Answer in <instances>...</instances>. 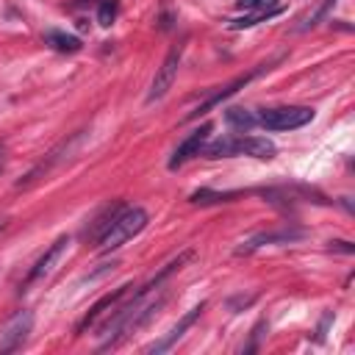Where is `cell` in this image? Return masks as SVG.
Masks as SVG:
<instances>
[{
    "mask_svg": "<svg viewBox=\"0 0 355 355\" xmlns=\"http://www.w3.org/2000/svg\"><path fill=\"white\" fill-rule=\"evenodd\" d=\"M302 236H305L302 227L263 230V233H255V236H250L247 241H241V244L236 247V255H250V252H255V250H261V247H266V244H291V241H297V239H302Z\"/></svg>",
    "mask_w": 355,
    "mask_h": 355,
    "instance_id": "30bf717a",
    "label": "cell"
},
{
    "mask_svg": "<svg viewBox=\"0 0 355 355\" xmlns=\"http://www.w3.org/2000/svg\"><path fill=\"white\" fill-rule=\"evenodd\" d=\"M69 244H72V239H69V236H58V239L44 250V255L31 266V272H28V277H25V283H22V291H25V288H31L33 283L44 280L47 275H53V269L58 266V261L64 258V252L69 250Z\"/></svg>",
    "mask_w": 355,
    "mask_h": 355,
    "instance_id": "ba28073f",
    "label": "cell"
},
{
    "mask_svg": "<svg viewBox=\"0 0 355 355\" xmlns=\"http://www.w3.org/2000/svg\"><path fill=\"white\" fill-rule=\"evenodd\" d=\"M225 119H227V125H233V128H239V130H250L252 125H258V116H255L250 108H241V105L227 108V111H225Z\"/></svg>",
    "mask_w": 355,
    "mask_h": 355,
    "instance_id": "2e32d148",
    "label": "cell"
},
{
    "mask_svg": "<svg viewBox=\"0 0 355 355\" xmlns=\"http://www.w3.org/2000/svg\"><path fill=\"white\" fill-rule=\"evenodd\" d=\"M78 141H80V133H75L72 139H67V141H61L58 147H53V150H50V153H47V155H44V158H42V161H39V164L25 175V180H19V183H17V189H28V186H33L36 180L47 178V175H50L61 161H67V158L75 153Z\"/></svg>",
    "mask_w": 355,
    "mask_h": 355,
    "instance_id": "8992f818",
    "label": "cell"
},
{
    "mask_svg": "<svg viewBox=\"0 0 355 355\" xmlns=\"http://www.w3.org/2000/svg\"><path fill=\"white\" fill-rule=\"evenodd\" d=\"M180 58H183V44H175L169 50V55L164 58V64L155 69V78L150 83V92H147V103H158L166 97V92L172 89L175 78H178V67H180Z\"/></svg>",
    "mask_w": 355,
    "mask_h": 355,
    "instance_id": "52a82bcc",
    "label": "cell"
},
{
    "mask_svg": "<svg viewBox=\"0 0 355 355\" xmlns=\"http://www.w3.org/2000/svg\"><path fill=\"white\" fill-rule=\"evenodd\" d=\"M241 8H252V11H263V8H275V0H239Z\"/></svg>",
    "mask_w": 355,
    "mask_h": 355,
    "instance_id": "ffe728a7",
    "label": "cell"
},
{
    "mask_svg": "<svg viewBox=\"0 0 355 355\" xmlns=\"http://www.w3.org/2000/svg\"><path fill=\"white\" fill-rule=\"evenodd\" d=\"M119 208H122V202H111V205H105V208L97 214V219L89 225V230H86V233H92L94 239H100V236L105 233V227L111 225V219L119 214Z\"/></svg>",
    "mask_w": 355,
    "mask_h": 355,
    "instance_id": "e0dca14e",
    "label": "cell"
},
{
    "mask_svg": "<svg viewBox=\"0 0 355 355\" xmlns=\"http://www.w3.org/2000/svg\"><path fill=\"white\" fill-rule=\"evenodd\" d=\"M330 244H333V250H341V252H352L355 250L349 241H330Z\"/></svg>",
    "mask_w": 355,
    "mask_h": 355,
    "instance_id": "44dd1931",
    "label": "cell"
},
{
    "mask_svg": "<svg viewBox=\"0 0 355 355\" xmlns=\"http://www.w3.org/2000/svg\"><path fill=\"white\" fill-rule=\"evenodd\" d=\"M44 44L53 47L55 53H78V50L83 47L78 36L64 33V31H47V33H44Z\"/></svg>",
    "mask_w": 355,
    "mask_h": 355,
    "instance_id": "5bb4252c",
    "label": "cell"
},
{
    "mask_svg": "<svg viewBox=\"0 0 355 355\" xmlns=\"http://www.w3.org/2000/svg\"><path fill=\"white\" fill-rule=\"evenodd\" d=\"M128 288H130V286H119V288H114L111 294L100 297V300H97V302H94V305L86 311V316L78 322L75 333H78V336H83V333H86V330H89V327H92V324H94V322H97V319H100V316H103L108 308H114V305H116V302H119V300L128 294Z\"/></svg>",
    "mask_w": 355,
    "mask_h": 355,
    "instance_id": "4fadbf2b",
    "label": "cell"
},
{
    "mask_svg": "<svg viewBox=\"0 0 355 355\" xmlns=\"http://www.w3.org/2000/svg\"><path fill=\"white\" fill-rule=\"evenodd\" d=\"M205 158H227V155H252L261 161L275 158L277 147L263 139V136H227V139H216L211 141L205 150H200Z\"/></svg>",
    "mask_w": 355,
    "mask_h": 355,
    "instance_id": "3957f363",
    "label": "cell"
},
{
    "mask_svg": "<svg viewBox=\"0 0 355 355\" xmlns=\"http://www.w3.org/2000/svg\"><path fill=\"white\" fill-rule=\"evenodd\" d=\"M3 166H6V147L0 144V172H3Z\"/></svg>",
    "mask_w": 355,
    "mask_h": 355,
    "instance_id": "7402d4cb",
    "label": "cell"
},
{
    "mask_svg": "<svg viewBox=\"0 0 355 355\" xmlns=\"http://www.w3.org/2000/svg\"><path fill=\"white\" fill-rule=\"evenodd\" d=\"M258 116V125L266 130H294L302 128L313 119V108L308 105H277V108H263Z\"/></svg>",
    "mask_w": 355,
    "mask_h": 355,
    "instance_id": "277c9868",
    "label": "cell"
},
{
    "mask_svg": "<svg viewBox=\"0 0 355 355\" xmlns=\"http://www.w3.org/2000/svg\"><path fill=\"white\" fill-rule=\"evenodd\" d=\"M33 330V313L31 311H17L3 327H0V352H14L19 349Z\"/></svg>",
    "mask_w": 355,
    "mask_h": 355,
    "instance_id": "9c48e42d",
    "label": "cell"
},
{
    "mask_svg": "<svg viewBox=\"0 0 355 355\" xmlns=\"http://www.w3.org/2000/svg\"><path fill=\"white\" fill-rule=\"evenodd\" d=\"M244 191H214V189H197L191 191V202L194 205H216V202H230L236 197H241Z\"/></svg>",
    "mask_w": 355,
    "mask_h": 355,
    "instance_id": "9a60e30c",
    "label": "cell"
},
{
    "mask_svg": "<svg viewBox=\"0 0 355 355\" xmlns=\"http://www.w3.org/2000/svg\"><path fill=\"white\" fill-rule=\"evenodd\" d=\"M208 133H211V122H205V125H200L194 133H189V136L175 147V153H172V158H169V169L175 172V169H180L186 161H191L194 155H200V150H202Z\"/></svg>",
    "mask_w": 355,
    "mask_h": 355,
    "instance_id": "8fae6325",
    "label": "cell"
},
{
    "mask_svg": "<svg viewBox=\"0 0 355 355\" xmlns=\"http://www.w3.org/2000/svg\"><path fill=\"white\" fill-rule=\"evenodd\" d=\"M116 11H119V0H103L100 8H97V22L100 25H111L116 19Z\"/></svg>",
    "mask_w": 355,
    "mask_h": 355,
    "instance_id": "d6986e66",
    "label": "cell"
},
{
    "mask_svg": "<svg viewBox=\"0 0 355 355\" xmlns=\"http://www.w3.org/2000/svg\"><path fill=\"white\" fill-rule=\"evenodd\" d=\"M333 3H336V0H322V3H319V6H316L311 14H308V17H302V19H300L297 31H308V28H313L319 19H324V17H327V11L333 8Z\"/></svg>",
    "mask_w": 355,
    "mask_h": 355,
    "instance_id": "ac0fdd59",
    "label": "cell"
},
{
    "mask_svg": "<svg viewBox=\"0 0 355 355\" xmlns=\"http://www.w3.org/2000/svg\"><path fill=\"white\" fill-rule=\"evenodd\" d=\"M272 64H275V61H269V64H258V67H252L250 72H244V75L233 78L230 83L219 86V89H216V92H211V94H208V97H205V100H202V103H200V105H197L194 111H189V114H186V119H200V116H205V114H208V111H214V108H216V105H219L222 100L233 97V94H236L239 89H244V86H247V83H250V80H252L255 75H261V72H263V69H269Z\"/></svg>",
    "mask_w": 355,
    "mask_h": 355,
    "instance_id": "5b68a950",
    "label": "cell"
},
{
    "mask_svg": "<svg viewBox=\"0 0 355 355\" xmlns=\"http://www.w3.org/2000/svg\"><path fill=\"white\" fill-rule=\"evenodd\" d=\"M202 308H205V302L194 305V308H191V311H189L186 316H180V322H178V324H175V327H172V330H169V333H166L164 338H158V341L147 344V347H144V352H150V355H153V352H155V355H161V352L172 349V347H175V344H178V341L183 338V333H186V330H189V327H191V324H194V322L200 319Z\"/></svg>",
    "mask_w": 355,
    "mask_h": 355,
    "instance_id": "7c38bea8",
    "label": "cell"
},
{
    "mask_svg": "<svg viewBox=\"0 0 355 355\" xmlns=\"http://www.w3.org/2000/svg\"><path fill=\"white\" fill-rule=\"evenodd\" d=\"M3 227H6V222H3V219H0V230H3Z\"/></svg>",
    "mask_w": 355,
    "mask_h": 355,
    "instance_id": "603a6c76",
    "label": "cell"
},
{
    "mask_svg": "<svg viewBox=\"0 0 355 355\" xmlns=\"http://www.w3.org/2000/svg\"><path fill=\"white\" fill-rule=\"evenodd\" d=\"M147 222H150V216H147L144 208H139V205H122L119 214L105 227V233L97 239V250L100 252H111V250L122 247L125 241H130L133 236H139L147 227Z\"/></svg>",
    "mask_w": 355,
    "mask_h": 355,
    "instance_id": "7a4b0ae2",
    "label": "cell"
},
{
    "mask_svg": "<svg viewBox=\"0 0 355 355\" xmlns=\"http://www.w3.org/2000/svg\"><path fill=\"white\" fill-rule=\"evenodd\" d=\"M189 258H191V252H180L178 258H172L147 286L136 288L133 297H130L125 305H119V308L100 324V338H103V341L97 344L100 352L119 347L130 333H136L141 324H147V322L155 316V311H158V308L164 305V300H166L164 280H166L172 272H178Z\"/></svg>",
    "mask_w": 355,
    "mask_h": 355,
    "instance_id": "6da1fadb",
    "label": "cell"
}]
</instances>
